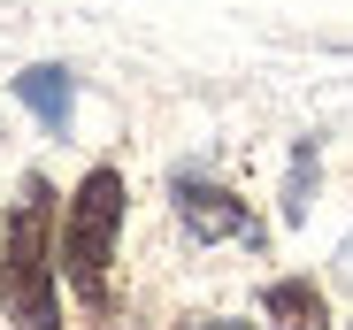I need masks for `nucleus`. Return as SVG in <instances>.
Listing matches in <instances>:
<instances>
[{
  "label": "nucleus",
  "mask_w": 353,
  "mask_h": 330,
  "mask_svg": "<svg viewBox=\"0 0 353 330\" xmlns=\"http://www.w3.org/2000/svg\"><path fill=\"white\" fill-rule=\"evenodd\" d=\"M261 315H269V330H330V307L307 277H276L261 292Z\"/></svg>",
  "instance_id": "obj_5"
},
{
  "label": "nucleus",
  "mask_w": 353,
  "mask_h": 330,
  "mask_svg": "<svg viewBox=\"0 0 353 330\" xmlns=\"http://www.w3.org/2000/svg\"><path fill=\"white\" fill-rule=\"evenodd\" d=\"M54 231H62V200L31 169L8 200L0 223V307L16 330H62V261H54Z\"/></svg>",
  "instance_id": "obj_1"
},
{
  "label": "nucleus",
  "mask_w": 353,
  "mask_h": 330,
  "mask_svg": "<svg viewBox=\"0 0 353 330\" xmlns=\"http://www.w3.org/2000/svg\"><path fill=\"white\" fill-rule=\"evenodd\" d=\"M115 238H123V177L100 161V169H85L77 192L62 200V231H54L62 285L85 307H108V292H115Z\"/></svg>",
  "instance_id": "obj_2"
},
{
  "label": "nucleus",
  "mask_w": 353,
  "mask_h": 330,
  "mask_svg": "<svg viewBox=\"0 0 353 330\" xmlns=\"http://www.w3.org/2000/svg\"><path fill=\"white\" fill-rule=\"evenodd\" d=\"M16 100L31 107V116H39L54 138H62V131H70V107H77V77H70L62 62H39V70L16 77Z\"/></svg>",
  "instance_id": "obj_4"
},
{
  "label": "nucleus",
  "mask_w": 353,
  "mask_h": 330,
  "mask_svg": "<svg viewBox=\"0 0 353 330\" xmlns=\"http://www.w3.org/2000/svg\"><path fill=\"white\" fill-rule=\"evenodd\" d=\"M176 223H185V238L200 246H261V223H254V207L230 192V185H208V177H176Z\"/></svg>",
  "instance_id": "obj_3"
},
{
  "label": "nucleus",
  "mask_w": 353,
  "mask_h": 330,
  "mask_svg": "<svg viewBox=\"0 0 353 330\" xmlns=\"http://www.w3.org/2000/svg\"><path fill=\"white\" fill-rule=\"evenodd\" d=\"M176 330H254V322H239V315H185Z\"/></svg>",
  "instance_id": "obj_6"
}]
</instances>
